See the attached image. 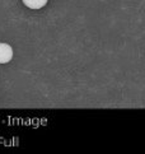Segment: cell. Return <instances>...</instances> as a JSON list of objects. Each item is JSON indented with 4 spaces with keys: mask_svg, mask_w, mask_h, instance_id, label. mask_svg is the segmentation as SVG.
<instances>
[{
    "mask_svg": "<svg viewBox=\"0 0 145 154\" xmlns=\"http://www.w3.org/2000/svg\"><path fill=\"white\" fill-rule=\"evenodd\" d=\"M13 59V48L8 43H0V64H7Z\"/></svg>",
    "mask_w": 145,
    "mask_h": 154,
    "instance_id": "6da1fadb",
    "label": "cell"
},
{
    "mask_svg": "<svg viewBox=\"0 0 145 154\" xmlns=\"http://www.w3.org/2000/svg\"><path fill=\"white\" fill-rule=\"evenodd\" d=\"M29 9H41L47 4V0H22Z\"/></svg>",
    "mask_w": 145,
    "mask_h": 154,
    "instance_id": "7a4b0ae2",
    "label": "cell"
}]
</instances>
